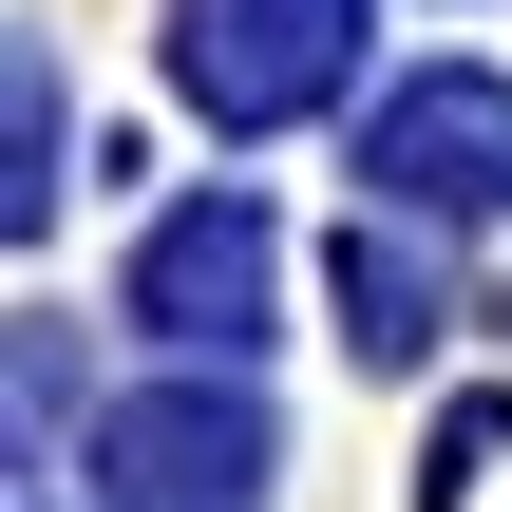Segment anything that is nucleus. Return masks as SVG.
<instances>
[{
  "label": "nucleus",
  "instance_id": "1",
  "mask_svg": "<svg viewBox=\"0 0 512 512\" xmlns=\"http://www.w3.org/2000/svg\"><path fill=\"white\" fill-rule=\"evenodd\" d=\"M342 57H361V0H190L171 19V76L228 133H285L304 95H342Z\"/></svg>",
  "mask_w": 512,
  "mask_h": 512
},
{
  "label": "nucleus",
  "instance_id": "2",
  "mask_svg": "<svg viewBox=\"0 0 512 512\" xmlns=\"http://www.w3.org/2000/svg\"><path fill=\"white\" fill-rule=\"evenodd\" d=\"M361 171L399 209H512V76H399L380 133H361Z\"/></svg>",
  "mask_w": 512,
  "mask_h": 512
},
{
  "label": "nucleus",
  "instance_id": "3",
  "mask_svg": "<svg viewBox=\"0 0 512 512\" xmlns=\"http://www.w3.org/2000/svg\"><path fill=\"white\" fill-rule=\"evenodd\" d=\"M95 456H114V475H95L114 512H247V475H266V418H247L228 380H171V399H133Z\"/></svg>",
  "mask_w": 512,
  "mask_h": 512
},
{
  "label": "nucleus",
  "instance_id": "4",
  "mask_svg": "<svg viewBox=\"0 0 512 512\" xmlns=\"http://www.w3.org/2000/svg\"><path fill=\"white\" fill-rule=\"evenodd\" d=\"M133 323H152V342H247V323H266V209H247V190L171 209V228L133 247Z\"/></svg>",
  "mask_w": 512,
  "mask_h": 512
},
{
  "label": "nucleus",
  "instance_id": "5",
  "mask_svg": "<svg viewBox=\"0 0 512 512\" xmlns=\"http://www.w3.org/2000/svg\"><path fill=\"white\" fill-rule=\"evenodd\" d=\"M342 342H361V361H418V342H437V266L361 228V247H342Z\"/></svg>",
  "mask_w": 512,
  "mask_h": 512
},
{
  "label": "nucleus",
  "instance_id": "6",
  "mask_svg": "<svg viewBox=\"0 0 512 512\" xmlns=\"http://www.w3.org/2000/svg\"><path fill=\"white\" fill-rule=\"evenodd\" d=\"M38 209H57V76L19 57V228H38Z\"/></svg>",
  "mask_w": 512,
  "mask_h": 512
}]
</instances>
